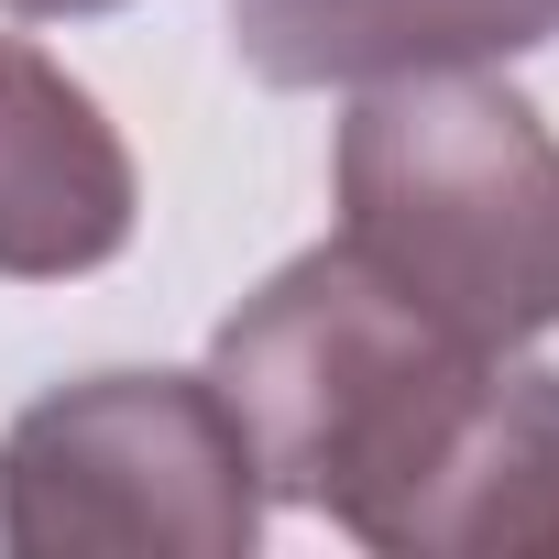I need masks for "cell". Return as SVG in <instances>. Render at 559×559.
Here are the masks:
<instances>
[{
	"label": "cell",
	"mask_w": 559,
	"mask_h": 559,
	"mask_svg": "<svg viewBox=\"0 0 559 559\" xmlns=\"http://www.w3.org/2000/svg\"><path fill=\"white\" fill-rule=\"evenodd\" d=\"M384 559H559V373L483 362L428 461L362 515Z\"/></svg>",
	"instance_id": "277c9868"
},
{
	"label": "cell",
	"mask_w": 559,
	"mask_h": 559,
	"mask_svg": "<svg viewBox=\"0 0 559 559\" xmlns=\"http://www.w3.org/2000/svg\"><path fill=\"white\" fill-rule=\"evenodd\" d=\"M132 241V154L99 121V99L0 34V274L56 286V274H99Z\"/></svg>",
	"instance_id": "5b68a950"
},
{
	"label": "cell",
	"mask_w": 559,
	"mask_h": 559,
	"mask_svg": "<svg viewBox=\"0 0 559 559\" xmlns=\"http://www.w3.org/2000/svg\"><path fill=\"white\" fill-rule=\"evenodd\" d=\"M341 241L472 352L559 330V143L483 67L373 78L341 121Z\"/></svg>",
	"instance_id": "6da1fadb"
},
{
	"label": "cell",
	"mask_w": 559,
	"mask_h": 559,
	"mask_svg": "<svg viewBox=\"0 0 559 559\" xmlns=\"http://www.w3.org/2000/svg\"><path fill=\"white\" fill-rule=\"evenodd\" d=\"M12 12H45V23H67V12H121V0H12Z\"/></svg>",
	"instance_id": "52a82bcc"
},
{
	"label": "cell",
	"mask_w": 559,
	"mask_h": 559,
	"mask_svg": "<svg viewBox=\"0 0 559 559\" xmlns=\"http://www.w3.org/2000/svg\"><path fill=\"white\" fill-rule=\"evenodd\" d=\"M252 537L263 472L209 373H99L0 439L12 559H241Z\"/></svg>",
	"instance_id": "3957f363"
},
{
	"label": "cell",
	"mask_w": 559,
	"mask_h": 559,
	"mask_svg": "<svg viewBox=\"0 0 559 559\" xmlns=\"http://www.w3.org/2000/svg\"><path fill=\"white\" fill-rule=\"evenodd\" d=\"M483 362L493 352H472L461 330L406 308L352 241H330V252H297L263 297H241L219 319L209 384H219L263 493L319 504L362 537V515L428 461V439L450 428V406Z\"/></svg>",
	"instance_id": "7a4b0ae2"
},
{
	"label": "cell",
	"mask_w": 559,
	"mask_h": 559,
	"mask_svg": "<svg viewBox=\"0 0 559 559\" xmlns=\"http://www.w3.org/2000/svg\"><path fill=\"white\" fill-rule=\"evenodd\" d=\"M559 34V0H230L263 88H373L417 67H493Z\"/></svg>",
	"instance_id": "8992f818"
}]
</instances>
